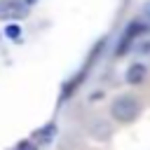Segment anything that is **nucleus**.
<instances>
[{"label": "nucleus", "mask_w": 150, "mask_h": 150, "mask_svg": "<svg viewBox=\"0 0 150 150\" xmlns=\"http://www.w3.org/2000/svg\"><path fill=\"white\" fill-rule=\"evenodd\" d=\"M110 112H112V117H115L117 122L127 124V122H134V120L138 117L141 103H138V98H134V96H117V98L110 103Z\"/></svg>", "instance_id": "obj_1"}, {"label": "nucleus", "mask_w": 150, "mask_h": 150, "mask_svg": "<svg viewBox=\"0 0 150 150\" xmlns=\"http://www.w3.org/2000/svg\"><path fill=\"white\" fill-rule=\"evenodd\" d=\"M145 30H148V26H145L143 21H134V23L124 30V35H122V45H120L117 54H122V52L129 47V42H131V40H136V35H141V33H145Z\"/></svg>", "instance_id": "obj_2"}, {"label": "nucleus", "mask_w": 150, "mask_h": 150, "mask_svg": "<svg viewBox=\"0 0 150 150\" xmlns=\"http://www.w3.org/2000/svg\"><path fill=\"white\" fill-rule=\"evenodd\" d=\"M145 75H148V68H145L143 63H134V66L127 70V82H129V84H141V82L145 80Z\"/></svg>", "instance_id": "obj_3"}, {"label": "nucleus", "mask_w": 150, "mask_h": 150, "mask_svg": "<svg viewBox=\"0 0 150 150\" xmlns=\"http://www.w3.org/2000/svg\"><path fill=\"white\" fill-rule=\"evenodd\" d=\"M19 12H21V7H19V5H12V2L0 5V16H16Z\"/></svg>", "instance_id": "obj_4"}, {"label": "nucleus", "mask_w": 150, "mask_h": 150, "mask_svg": "<svg viewBox=\"0 0 150 150\" xmlns=\"http://www.w3.org/2000/svg\"><path fill=\"white\" fill-rule=\"evenodd\" d=\"M5 33H7V35H9V38H14V40H16V38H19V35H21V28H19V26H16V23H9V26H7V30H5Z\"/></svg>", "instance_id": "obj_5"}, {"label": "nucleus", "mask_w": 150, "mask_h": 150, "mask_svg": "<svg viewBox=\"0 0 150 150\" xmlns=\"http://www.w3.org/2000/svg\"><path fill=\"white\" fill-rule=\"evenodd\" d=\"M145 14H148V16H150V5H148V7H145Z\"/></svg>", "instance_id": "obj_6"}, {"label": "nucleus", "mask_w": 150, "mask_h": 150, "mask_svg": "<svg viewBox=\"0 0 150 150\" xmlns=\"http://www.w3.org/2000/svg\"><path fill=\"white\" fill-rule=\"evenodd\" d=\"M33 2H35V0H26V5H33Z\"/></svg>", "instance_id": "obj_7"}]
</instances>
